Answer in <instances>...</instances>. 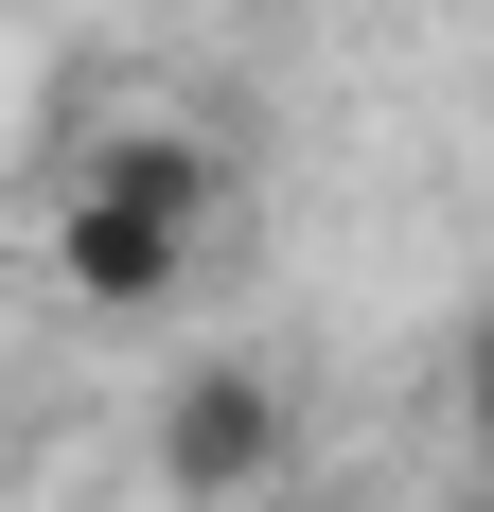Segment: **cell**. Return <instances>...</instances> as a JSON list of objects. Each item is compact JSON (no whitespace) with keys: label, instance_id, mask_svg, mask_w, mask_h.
<instances>
[{"label":"cell","instance_id":"1","mask_svg":"<svg viewBox=\"0 0 494 512\" xmlns=\"http://www.w3.org/2000/svg\"><path fill=\"white\" fill-rule=\"evenodd\" d=\"M283 460H300V407H283L265 354H195L177 389H159V495L177 512H265Z\"/></svg>","mask_w":494,"mask_h":512},{"label":"cell","instance_id":"2","mask_svg":"<svg viewBox=\"0 0 494 512\" xmlns=\"http://www.w3.org/2000/svg\"><path fill=\"white\" fill-rule=\"evenodd\" d=\"M212 230H177V212H124V195H53V283L89 318H159L177 283H195Z\"/></svg>","mask_w":494,"mask_h":512},{"label":"cell","instance_id":"3","mask_svg":"<svg viewBox=\"0 0 494 512\" xmlns=\"http://www.w3.org/2000/svg\"><path fill=\"white\" fill-rule=\"evenodd\" d=\"M71 195H124V212H177V230H230L247 159L212 142V124H159V106H124V124H89V159H71Z\"/></svg>","mask_w":494,"mask_h":512},{"label":"cell","instance_id":"4","mask_svg":"<svg viewBox=\"0 0 494 512\" xmlns=\"http://www.w3.org/2000/svg\"><path fill=\"white\" fill-rule=\"evenodd\" d=\"M459 424L494 442V301H477V336H459Z\"/></svg>","mask_w":494,"mask_h":512}]
</instances>
